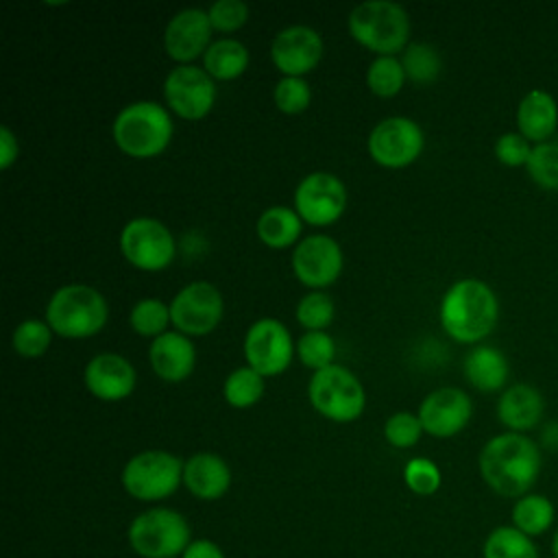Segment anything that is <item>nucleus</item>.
Masks as SVG:
<instances>
[{"mask_svg":"<svg viewBox=\"0 0 558 558\" xmlns=\"http://www.w3.org/2000/svg\"><path fill=\"white\" fill-rule=\"evenodd\" d=\"M480 475L486 486L501 497H523L541 473L538 445L517 432L493 436L477 458Z\"/></svg>","mask_w":558,"mask_h":558,"instance_id":"obj_1","label":"nucleus"},{"mask_svg":"<svg viewBox=\"0 0 558 558\" xmlns=\"http://www.w3.org/2000/svg\"><path fill=\"white\" fill-rule=\"evenodd\" d=\"M438 314L449 338L460 344H475L495 329L499 301L488 283L469 277L449 286Z\"/></svg>","mask_w":558,"mask_h":558,"instance_id":"obj_2","label":"nucleus"},{"mask_svg":"<svg viewBox=\"0 0 558 558\" xmlns=\"http://www.w3.org/2000/svg\"><path fill=\"white\" fill-rule=\"evenodd\" d=\"M111 133L116 146L124 155L150 159L168 148L174 124L161 105L153 100H137L118 111Z\"/></svg>","mask_w":558,"mask_h":558,"instance_id":"obj_3","label":"nucleus"},{"mask_svg":"<svg viewBox=\"0 0 558 558\" xmlns=\"http://www.w3.org/2000/svg\"><path fill=\"white\" fill-rule=\"evenodd\" d=\"M347 26L351 37L377 57H395L408 48L410 17L397 2H362L349 13Z\"/></svg>","mask_w":558,"mask_h":558,"instance_id":"obj_4","label":"nucleus"},{"mask_svg":"<svg viewBox=\"0 0 558 558\" xmlns=\"http://www.w3.org/2000/svg\"><path fill=\"white\" fill-rule=\"evenodd\" d=\"M109 318L105 296L85 283H68L59 288L46 305V323L61 338L96 336Z\"/></svg>","mask_w":558,"mask_h":558,"instance_id":"obj_5","label":"nucleus"},{"mask_svg":"<svg viewBox=\"0 0 558 558\" xmlns=\"http://www.w3.org/2000/svg\"><path fill=\"white\" fill-rule=\"evenodd\" d=\"M307 397L318 414L336 423H351L360 418L366 408V390L362 381L349 368L338 364L312 373Z\"/></svg>","mask_w":558,"mask_h":558,"instance_id":"obj_6","label":"nucleus"},{"mask_svg":"<svg viewBox=\"0 0 558 558\" xmlns=\"http://www.w3.org/2000/svg\"><path fill=\"white\" fill-rule=\"evenodd\" d=\"M190 543L185 517L170 508H150L129 525V545L142 558H177Z\"/></svg>","mask_w":558,"mask_h":558,"instance_id":"obj_7","label":"nucleus"},{"mask_svg":"<svg viewBox=\"0 0 558 558\" xmlns=\"http://www.w3.org/2000/svg\"><path fill=\"white\" fill-rule=\"evenodd\" d=\"M183 482V462L163 449L135 453L122 469L124 490L140 501L170 497Z\"/></svg>","mask_w":558,"mask_h":558,"instance_id":"obj_8","label":"nucleus"},{"mask_svg":"<svg viewBox=\"0 0 558 558\" xmlns=\"http://www.w3.org/2000/svg\"><path fill=\"white\" fill-rule=\"evenodd\" d=\"M120 251L131 266L144 272H157L172 264L177 242L161 220L140 216L122 227Z\"/></svg>","mask_w":558,"mask_h":558,"instance_id":"obj_9","label":"nucleus"},{"mask_svg":"<svg viewBox=\"0 0 558 558\" xmlns=\"http://www.w3.org/2000/svg\"><path fill=\"white\" fill-rule=\"evenodd\" d=\"M425 146L423 129L405 116H390L375 124L368 135V155L384 168H405L414 163Z\"/></svg>","mask_w":558,"mask_h":558,"instance_id":"obj_10","label":"nucleus"},{"mask_svg":"<svg viewBox=\"0 0 558 558\" xmlns=\"http://www.w3.org/2000/svg\"><path fill=\"white\" fill-rule=\"evenodd\" d=\"M225 312L220 290L209 281H192L183 286L170 301V318L177 331L194 338L211 333Z\"/></svg>","mask_w":558,"mask_h":558,"instance_id":"obj_11","label":"nucleus"},{"mask_svg":"<svg viewBox=\"0 0 558 558\" xmlns=\"http://www.w3.org/2000/svg\"><path fill=\"white\" fill-rule=\"evenodd\" d=\"M294 351L288 327L277 318L255 320L244 336L246 366L257 371L262 377L281 375L290 366Z\"/></svg>","mask_w":558,"mask_h":558,"instance_id":"obj_12","label":"nucleus"},{"mask_svg":"<svg viewBox=\"0 0 558 558\" xmlns=\"http://www.w3.org/2000/svg\"><path fill=\"white\" fill-rule=\"evenodd\" d=\"M294 209L307 225H333L347 209V187L331 172H312L294 190Z\"/></svg>","mask_w":558,"mask_h":558,"instance_id":"obj_13","label":"nucleus"},{"mask_svg":"<svg viewBox=\"0 0 558 558\" xmlns=\"http://www.w3.org/2000/svg\"><path fill=\"white\" fill-rule=\"evenodd\" d=\"M166 105L183 120L205 118L216 102L214 78L196 65H177L163 81Z\"/></svg>","mask_w":558,"mask_h":558,"instance_id":"obj_14","label":"nucleus"},{"mask_svg":"<svg viewBox=\"0 0 558 558\" xmlns=\"http://www.w3.org/2000/svg\"><path fill=\"white\" fill-rule=\"evenodd\" d=\"M292 272L312 290L331 286L342 272L340 244L325 233L303 238L292 251Z\"/></svg>","mask_w":558,"mask_h":558,"instance_id":"obj_15","label":"nucleus"},{"mask_svg":"<svg viewBox=\"0 0 558 558\" xmlns=\"http://www.w3.org/2000/svg\"><path fill=\"white\" fill-rule=\"evenodd\" d=\"M473 414L471 397L453 386L432 390L418 405V421L423 432L436 438H451L460 434Z\"/></svg>","mask_w":558,"mask_h":558,"instance_id":"obj_16","label":"nucleus"},{"mask_svg":"<svg viewBox=\"0 0 558 558\" xmlns=\"http://www.w3.org/2000/svg\"><path fill=\"white\" fill-rule=\"evenodd\" d=\"M270 59L283 76H305L323 59V39L318 31L294 24L279 31L270 44Z\"/></svg>","mask_w":558,"mask_h":558,"instance_id":"obj_17","label":"nucleus"},{"mask_svg":"<svg viewBox=\"0 0 558 558\" xmlns=\"http://www.w3.org/2000/svg\"><path fill=\"white\" fill-rule=\"evenodd\" d=\"M211 24L203 9H183L170 17L163 31V48L168 57L181 65H192L211 46Z\"/></svg>","mask_w":558,"mask_h":558,"instance_id":"obj_18","label":"nucleus"},{"mask_svg":"<svg viewBox=\"0 0 558 558\" xmlns=\"http://www.w3.org/2000/svg\"><path fill=\"white\" fill-rule=\"evenodd\" d=\"M85 388L100 401H122L137 384L133 364L118 353L94 355L83 371Z\"/></svg>","mask_w":558,"mask_h":558,"instance_id":"obj_19","label":"nucleus"},{"mask_svg":"<svg viewBox=\"0 0 558 558\" xmlns=\"http://www.w3.org/2000/svg\"><path fill=\"white\" fill-rule=\"evenodd\" d=\"M148 362L153 373L170 384L187 379L196 364V347L181 331H166L150 342Z\"/></svg>","mask_w":558,"mask_h":558,"instance_id":"obj_20","label":"nucleus"},{"mask_svg":"<svg viewBox=\"0 0 558 558\" xmlns=\"http://www.w3.org/2000/svg\"><path fill=\"white\" fill-rule=\"evenodd\" d=\"M183 484L194 497L214 501L229 490L231 469L218 453L198 451L183 462Z\"/></svg>","mask_w":558,"mask_h":558,"instance_id":"obj_21","label":"nucleus"},{"mask_svg":"<svg viewBox=\"0 0 558 558\" xmlns=\"http://www.w3.org/2000/svg\"><path fill=\"white\" fill-rule=\"evenodd\" d=\"M543 410H545L543 395L532 384H525V381L508 386L497 401L499 423L508 427V432H517V434H523L534 425H538V421L543 418Z\"/></svg>","mask_w":558,"mask_h":558,"instance_id":"obj_22","label":"nucleus"},{"mask_svg":"<svg viewBox=\"0 0 558 558\" xmlns=\"http://www.w3.org/2000/svg\"><path fill=\"white\" fill-rule=\"evenodd\" d=\"M517 126L527 142H547L558 126V105L545 89L527 92L517 107Z\"/></svg>","mask_w":558,"mask_h":558,"instance_id":"obj_23","label":"nucleus"},{"mask_svg":"<svg viewBox=\"0 0 558 558\" xmlns=\"http://www.w3.org/2000/svg\"><path fill=\"white\" fill-rule=\"evenodd\" d=\"M462 371L473 388L482 392H495L504 388L510 366L506 355L497 347L477 344L466 353Z\"/></svg>","mask_w":558,"mask_h":558,"instance_id":"obj_24","label":"nucleus"},{"mask_svg":"<svg viewBox=\"0 0 558 558\" xmlns=\"http://www.w3.org/2000/svg\"><path fill=\"white\" fill-rule=\"evenodd\" d=\"M255 231L262 244H266L268 248H288L299 240L303 231V220L294 207L272 205L262 211Z\"/></svg>","mask_w":558,"mask_h":558,"instance_id":"obj_25","label":"nucleus"},{"mask_svg":"<svg viewBox=\"0 0 558 558\" xmlns=\"http://www.w3.org/2000/svg\"><path fill=\"white\" fill-rule=\"evenodd\" d=\"M246 68H248V48L233 37H222L211 41V46L203 54V70L214 81H233L242 76Z\"/></svg>","mask_w":558,"mask_h":558,"instance_id":"obj_26","label":"nucleus"},{"mask_svg":"<svg viewBox=\"0 0 558 558\" xmlns=\"http://www.w3.org/2000/svg\"><path fill=\"white\" fill-rule=\"evenodd\" d=\"M554 523V504L545 495L527 493L512 506V525L523 534L541 536Z\"/></svg>","mask_w":558,"mask_h":558,"instance_id":"obj_27","label":"nucleus"},{"mask_svg":"<svg viewBox=\"0 0 558 558\" xmlns=\"http://www.w3.org/2000/svg\"><path fill=\"white\" fill-rule=\"evenodd\" d=\"M482 554L484 558H538V549L532 538L514 525L495 527L486 536Z\"/></svg>","mask_w":558,"mask_h":558,"instance_id":"obj_28","label":"nucleus"},{"mask_svg":"<svg viewBox=\"0 0 558 558\" xmlns=\"http://www.w3.org/2000/svg\"><path fill=\"white\" fill-rule=\"evenodd\" d=\"M222 395L231 408H238V410L251 408L264 395V377L251 366H240L227 375Z\"/></svg>","mask_w":558,"mask_h":558,"instance_id":"obj_29","label":"nucleus"},{"mask_svg":"<svg viewBox=\"0 0 558 558\" xmlns=\"http://www.w3.org/2000/svg\"><path fill=\"white\" fill-rule=\"evenodd\" d=\"M401 65L405 70V76L412 83L429 85L438 78L442 61H440V54L434 46L423 44V41H414V44H408V48L403 50Z\"/></svg>","mask_w":558,"mask_h":558,"instance_id":"obj_30","label":"nucleus"},{"mask_svg":"<svg viewBox=\"0 0 558 558\" xmlns=\"http://www.w3.org/2000/svg\"><path fill=\"white\" fill-rule=\"evenodd\" d=\"M405 78V70L397 57H375L366 70V85L379 98L397 96Z\"/></svg>","mask_w":558,"mask_h":558,"instance_id":"obj_31","label":"nucleus"},{"mask_svg":"<svg viewBox=\"0 0 558 558\" xmlns=\"http://www.w3.org/2000/svg\"><path fill=\"white\" fill-rule=\"evenodd\" d=\"M129 323L135 333L155 340L157 336L166 333L168 325L172 323L170 305L159 299H140L129 314Z\"/></svg>","mask_w":558,"mask_h":558,"instance_id":"obj_32","label":"nucleus"},{"mask_svg":"<svg viewBox=\"0 0 558 558\" xmlns=\"http://www.w3.org/2000/svg\"><path fill=\"white\" fill-rule=\"evenodd\" d=\"M530 179L549 192L558 190V142L534 144L525 163Z\"/></svg>","mask_w":558,"mask_h":558,"instance_id":"obj_33","label":"nucleus"},{"mask_svg":"<svg viewBox=\"0 0 558 558\" xmlns=\"http://www.w3.org/2000/svg\"><path fill=\"white\" fill-rule=\"evenodd\" d=\"M52 329L46 320H37V318H28L22 320L11 336V344L15 349V353L24 355V357H39L48 351L50 342H52Z\"/></svg>","mask_w":558,"mask_h":558,"instance_id":"obj_34","label":"nucleus"},{"mask_svg":"<svg viewBox=\"0 0 558 558\" xmlns=\"http://www.w3.org/2000/svg\"><path fill=\"white\" fill-rule=\"evenodd\" d=\"M333 314V301L323 290H312L296 303V320L307 331H323L331 325Z\"/></svg>","mask_w":558,"mask_h":558,"instance_id":"obj_35","label":"nucleus"},{"mask_svg":"<svg viewBox=\"0 0 558 558\" xmlns=\"http://www.w3.org/2000/svg\"><path fill=\"white\" fill-rule=\"evenodd\" d=\"M296 355L303 366L312 371H320L333 364L336 342L327 331H305L296 340Z\"/></svg>","mask_w":558,"mask_h":558,"instance_id":"obj_36","label":"nucleus"},{"mask_svg":"<svg viewBox=\"0 0 558 558\" xmlns=\"http://www.w3.org/2000/svg\"><path fill=\"white\" fill-rule=\"evenodd\" d=\"M272 100L279 111L294 116L310 107L312 102V87L301 76H283L277 81L272 89Z\"/></svg>","mask_w":558,"mask_h":558,"instance_id":"obj_37","label":"nucleus"},{"mask_svg":"<svg viewBox=\"0 0 558 558\" xmlns=\"http://www.w3.org/2000/svg\"><path fill=\"white\" fill-rule=\"evenodd\" d=\"M421 434H423V425L418 421V414H412V412H395L384 423V438L397 449L414 447Z\"/></svg>","mask_w":558,"mask_h":558,"instance_id":"obj_38","label":"nucleus"},{"mask_svg":"<svg viewBox=\"0 0 558 558\" xmlns=\"http://www.w3.org/2000/svg\"><path fill=\"white\" fill-rule=\"evenodd\" d=\"M405 486L416 495H434L440 488V469L427 458H412L403 469Z\"/></svg>","mask_w":558,"mask_h":558,"instance_id":"obj_39","label":"nucleus"},{"mask_svg":"<svg viewBox=\"0 0 558 558\" xmlns=\"http://www.w3.org/2000/svg\"><path fill=\"white\" fill-rule=\"evenodd\" d=\"M209 24L218 33H233L248 20V7L242 0H216L209 9Z\"/></svg>","mask_w":558,"mask_h":558,"instance_id":"obj_40","label":"nucleus"},{"mask_svg":"<svg viewBox=\"0 0 558 558\" xmlns=\"http://www.w3.org/2000/svg\"><path fill=\"white\" fill-rule=\"evenodd\" d=\"M530 153H532V146L521 133H504L495 142L497 161L510 168L525 166L530 159Z\"/></svg>","mask_w":558,"mask_h":558,"instance_id":"obj_41","label":"nucleus"},{"mask_svg":"<svg viewBox=\"0 0 558 558\" xmlns=\"http://www.w3.org/2000/svg\"><path fill=\"white\" fill-rule=\"evenodd\" d=\"M20 155V144L17 137L13 135V131L9 126H0V168L7 170L15 163Z\"/></svg>","mask_w":558,"mask_h":558,"instance_id":"obj_42","label":"nucleus"},{"mask_svg":"<svg viewBox=\"0 0 558 558\" xmlns=\"http://www.w3.org/2000/svg\"><path fill=\"white\" fill-rule=\"evenodd\" d=\"M181 558H225L222 549L209 538H196L187 545Z\"/></svg>","mask_w":558,"mask_h":558,"instance_id":"obj_43","label":"nucleus"},{"mask_svg":"<svg viewBox=\"0 0 558 558\" xmlns=\"http://www.w3.org/2000/svg\"><path fill=\"white\" fill-rule=\"evenodd\" d=\"M551 554H554V558H558V530L551 536Z\"/></svg>","mask_w":558,"mask_h":558,"instance_id":"obj_44","label":"nucleus"}]
</instances>
